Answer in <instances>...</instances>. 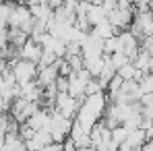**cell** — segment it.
Returning <instances> with one entry per match:
<instances>
[{
	"instance_id": "obj_21",
	"label": "cell",
	"mask_w": 153,
	"mask_h": 151,
	"mask_svg": "<svg viewBox=\"0 0 153 151\" xmlns=\"http://www.w3.org/2000/svg\"><path fill=\"white\" fill-rule=\"evenodd\" d=\"M62 147H64V151H76V147H75V143H73V139H71V137L62 143Z\"/></svg>"
},
{
	"instance_id": "obj_5",
	"label": "cell",
	"mask_w": 153,
	"mask_h": 151,
	"mask_svg": "<svg viewBox=\"0 0 153 151\" xmlns=\"http://www.w3.org/2000/svg\"><path fill=\"white\" fill-rule=\"evenodd\" d=\"M58 77L60 75H58L56 64H54V66H46V68H37V79H35V83H37L39 89H46V87H50V85H56Z\"/></svg>"
},
{
	"instance_id": "obj_24",
	"label": "cell",
	"mask_w": 153,
	"mask_h": 151,
	"mask_svg": "<svg viewBox=\"0 0 153 151\" xmlns=\"http://www.w3.org/2000/svg\"><path fill=\"white\" fill-rule=\"evenodd\" d=\"M87 151H97V149H93V147H89V149H87Z\"/></svg>"
},
{
	"instance_id": "obj_13",
	"label": "cell",
	"mask_w": 153,
	"mask_h": 151,
	"mask_svg": "<svg viewBox=\"0 0 153 151\" xmlns=\"http://www.w3.org/2000/svg\"><path fill=\"white\" fill-rule=\"evenodd\" d=\"M116 52H120V39H118V35H114V37H110V39L103 42V56H112Z\"/></svg>"
},
{
	"instance_id": "obj_11",
	"label": "cell",
	"mask_w": 153,
	"mask_h": 151,
	"mask_svg": "<svg viewBox=\"0 0 153 151\" xmlns=\"http://www.w3.org/2000/svg\"><path fill=\"white\" fill-rule=\"evenodd\" d=\"M87 19H89V23H91V27L100 25V23H103L105 19H108V13L103 10V6H89V13H87Z\"/></svg>"
},
{
	"instance_id": "obj_17",
	"label": "cell",
	"mask_w": 153,
	"mask_h": 151,
	"mask_svg": "<svg viewBox=\"0 0 153 151\" xmlns=\"http://www.w3.org/2000/svg\"><path fill=\"white\" fill-rule=\"evenodd\" d=\"M110 58H112V64L116 66V71H118V68H122L124 64H128V62H130V58H128L124 52H116V54H112Z\"/></svg>"
},
{
	"instance_id": "obj_23",
	"label": "cell",
	"mask_w": 153,
	"mask_h": 151,
	"mask_svg": "<svg viewBox=\"0 0 153 151\" xmlns=\"http://www.w3.org/2000/svg\"><path fill=\"white\" fill-rule=\"evenodd\" d=\"M141 151H153V141H147V143L141 147Z\"/></svg>"
},
{
	"instance_id": "obj_8",
	"label": "cell",
	"mask_w": 153,
	"mask_h": 151,
	"mask_svg": "<svg viewBox=\"0 0 153 151\" xmlns=\"http://www.w3.org/2000/svg\"><path fill=\"white\" fill-rule=\"evenodd\" d=\"M91 35H93V37H97L100 42H105V39H110V37H114V35H116V29L110 25V23H108V19H105L103 23L91 27Z\"/></svg>"
},
{
	"instance_id": "obj_19",
	"label": "cell",
	"mask_w": 153,
	"mask_h": 151,
	"mask_svg": "<svg viewBox=\"0 0 153 151\" xmlns=\"http://www.w3.org/2000/svg\"><path fill=\"white\" fill-rule=\"evenodd\" d=\"M10 122H13V118H10L8 112H6V114H0V135H6V132H8Z\"/></svg>"
},
{
	"instance_id": "obj_16",
	"label": "cell",
	"mask_w": 153,
	"mask_h": 151,
	"mask_svg": "<svg viewBox=\"0 0 153 151\" xmlns=\"http://www.w3.org/2000/svg\"><path fill=\"white\" fill-rule=\"evenodd\" d=\"M58 58L52 54V52L44 50L42 52V58H39V62H37V68H46V66H54V62H56Z\"/></svg>"
},
{
	"instance_id": "obj_15",
	"label": "cell",
	"mask_w": 153,
	"mask_h": 151,
	"mask_svg": "<svg viewBox=\"0 0 153 151\" xmlns=\"http://www.w3.org/2000/svg\"><path fill=\"white\" fill-rule=\"evenodd\" d=\"M15 4H17V2H10V0L0 2V19H2V21H6V23H8V19H10V13H13V8H15Z\"/></svg>"
},
{
	"instance_id": "obj_3",
	"label": "cell",
	"mask_w": 153,
	"mask_h": 151,
	"mask_svg": "<svg viewBox=\"0 0 153 151\" xmlns=\"http://www.w3.org/2000/svg\"><path fill=\"white\" fill-rule=\"evenodd\" d=\"M79 108H81V101H76L75 97H71L68 93H58L54 112L62 114V116L68 118V120H75L76 114H79Z\"/></svg>"
},
{
	"instance_id": "obj_25",
	"label": "cell",
	"mask_w": 153,
	"mask_h": 151,
	"mask_svg": "<svg viewBox=\"0 0 153 151\" xmlns=\"http://www.w3.org/2000/svg\"><path fill=\"white\" fill-rule=\"evenodd\" d=\"M0 2H4V0H0Z\"/></svg>"
},
{
	"instance_id": "obj_4",
	"label": "cell",
	"mask_w": 153,
	"mask_h": 151,
	"mask_svg": "<svg viewBox=\"0 0 153 151\" xmlns=\"http://www.w3.org/2000/svg\"><path fill=\"white\" fill-rule=\"evenodd\" d=\"M42 46L37 44V42H33V39H27V44L19 50V58L21 60H27V62H33V64H37L39 62V58H42Z\"/></svg>"
},
{
	"instance_id": "obj_6",
	"label": "cell",
	"mask_w": 153,
	"mask_h": 151,
	"mask_svg": "<svg viewBox=\"0 0 153 151\" xmlns=\"http://www.w3.org/2000/svg\"><path fill=\"white\" fill-rule=\"evenodd\" d=\"M50 143H54L50 130H39V132L33 135V139L25 141V147L27 151H44V147H48Z\"/></svg>"
},
{
	"instance_id": "obj_10",
	"label": "cell",
	"mask_w": 153,
	"mask_h": 151,
	"mask_svg": "<svg viewBox=\"0 0 153 151\" xmlns=\"http://www.w3.org/2000/svg\"><path fill=\"white\" fill-rule=\"evenodd\" d=\"M4 151H27L25 141L17 132H8L4 137Z\"/></svg>"
},
{
	"instance_id": "obj_22",
	"label": "cell",
	"mask_w": 153,
	"mask_h": 151,
	"mask_svg": "<svg viewBox=\"0 0 153 151\" xmlns=\"http://www.w3.org/2000/svg\"><path fill=\"white\" fill-rule=\"evenodd\" d=\"M62 4H64V0H48V6H50L52 10H58Z\"/></svg>"
},
{
	"instance_id": "obj_9",
	"label": "cell",
	"mask_w": 153,
	"mask_h": 151,
	"mask_svg": "<svg viewBox=\"0 0 153 151\" xmlns=\"http://www.w3.org/2000/svg\"><path fill=\"white\" fill-rule=\"evenodd\" d=\"M145 143H147V137H145V130H143V128L130 130V132H128V139L124 141V145H128L130 149H134V151H139Z\"/></svg>"
},
{
	"instance_id": "obj_1",
	"label": "cell",
	"mask_w": 153,
	"mask_h": 151,
	"mask_svg": "<svg viewBox=\"0 0 153 151\" xmlns=\"http://www.w3.org/2000/svg\"><path fill=\"white\" fill-rule=\"evenodd\" d=\"M8 68L13 71V75L17 79V85H25V83H31L37 79V64H33V62L17 58V60L8 62Z\"/></svg>"
},
{
	"instance_id": "obj_7",
	"label": "cell",
	"mask_w": 153,
	"mask_h": 151,
	"mask_svg": "<svg viewBox=\"0 0 153 151\" xmlns=\"http://www.w3.org/2000/svg\"><path fill=\"white\" fill-rule=\"evenodd\" d=\"M50 116H52V112L44 110V108H39V110L27 120V124L31 126L35 132H39V130H48V128H50Z\"/></svg>"
},
{
	"instance_id": "obj_18",
	"label": "cell",
	"mask_w": 153,
	"mask_h": 151,
	"mask_svg": "<svg viewBox=\"0 0 153 151\" xmlns=\"http://www.w3.org/2000/svg\"><path fill=\"white\" fill-rule=\"evenodd\" d=\"M23 141H29V139H33V135H35V130L31 128V126L27 124V122H23V124H19V132H17Z\"/></svg>"
},
{
	"instance_id": "obj_14",
	"label": "cell",
	"mask_w": 153,
	"mask_h": 151,
	"mask_svg": "<svg viewBox=\"0 0 153 151\" xmlns=\"http://www.w3.org/2000/svg\"><path fill=\"white\" fill-rule=\"evenodd\" d=\"M139 89H141V95L153 93V73H147V75L139 81Z\"/></svg>"
},
{
	"instance_id": "obj_2",
	"label": "cell",
	"mask_w": 153,
	"mask_h": 151,
	"mask_svg": "<svg viewBox=\"0 0 153 151\" xmlns=\"http://www.w3.org/2000/svg\"><path fill=\"white\" fill-rule=\"evenodd\" d=\"M71 128H73V120L64 118V116L58 114V112H52L50 128H48V130H50L54 143H64V141L71 137Z\"/></svg>"
},
{
	"instance_id": "obj_20",
	"label": "cell",
	"mask_w": 153,
	"mask_h": 151,
	"mask_svg": "<svg viewBox=\"0 0 153 151\" xmlns=\"http://www.w3.org/2000/svg\"><path fill=\"white\" fill-rule=\"evenodd\" d=\"M44 151H64L62 143H50L48 147H44Z\"/></svg>"
},
{
	"instance_id": "obj_12",
	"label": "cell",
	"mask_w": 153,
	"mask_h": 151,
	"mask_svg": "<svg viewBox=\"0 0 153 151\" xmlns=\"http://www.w3.org/2000/svg\"><path fill=\"white\" fill-rule=\"evenodd\" d=\"M128 132H130V130H128L124 124H120V126H116V128H112V141H114L116 145H122V143L128 139Z\"/></svg>"
}]
</instances>
